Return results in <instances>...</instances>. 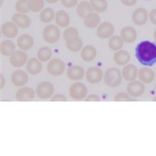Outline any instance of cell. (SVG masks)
<instances>
[{"mask_svg": "<svg viewBox=\"0 0 156 156\" xmlns=\"http://www.w3.org/2000/svg\"><path fill=\"white\" fill-rule=\"evenodd\" d=\"M136 56L140 63L151 66L156 62V45L150 41L140 42L136 48Z\"/></svg>", "mask_w": 156, "mask_h": 156, "instance_id": "cell-1", "label": "cell"}, {"mask_svg": "<svg viewBox=\"0 0 156 156\" xmlns=\"http://www.w3.org/2000/svg\"><path fill=\"white\" fill-rule=\"evenodd\" d=\"M122 81V75L118 69L111 68L106 70L104 75V82L107 86L115 88L120 85Z\"/></svg>", "mask_w": 156, "mask_h": 156, "instance_id": "cell-2", "label": "cell"}, {"mask_svg": "<svg viewBox=\"0 0 156 156\" xmlns=\"http://www.w3.org/2000/svg\"><path fill=\"white\" fill-rule=\"evenodd\" d=\"M44 41L49 44L58 42L60 37V31L57 25H49L46 26L42 31Z\"/></svg>", "mask_w": 156, "mask_h": 156, "instance_id": "cell-3", "label": "cell"}, {"mask_svg": "<svg viewBox=\"0 0 156 156\" xmlns=\"http://www.w3.org/2000/svg\"><path fill=\"white\" fill-rule=\"evenodd\" d=\"M69 95L73 99L76 101L83 100L86 98L88 89L86 85L80 82L72 84L69 88Z\"/></svg>", "mask_w": 156, "mask_h": 156, "instance_id": "cell-4", "label": "cell"}, {"mask_svg": "<svg viewBox=\"0 0 156 156\" xmlns=\"http://www.w3.org/2000/svg\"><path fill=\"white\" fill-rule=\"evenodd\" d=\"M46 69L50 75L52 76H58L65 72V64L60 59L54 58L48 63Z\"/></svg>", "mask_w": 156, "mask_h": 156, "instance_id": "cell-5", "label": "cell"}, {"mask_svg": "<svg viewBox=\"0 0 156 156\" xmlns=\"http://www.w3.org/2000/svg\"><path fill=\"white\" fill-rule=\"evenodd\" d=\"M54 92V87L49 81H43L40 83L36 88L37 96L41 99H48L51 97Z\"/></svg>", "mask_w": 156, "mask_h": 156, "instance_id": "cell-6", "label": "cell"}, {"mask_svg": "<svg viewBox=\"0 0 156 156\" xmlns=\"http://www.w3.org/2000/svg\"><path fill=\"white\" fill-rule=\"evenodd\" d=\"M28 56L24 51L16 50L10 56V62L14 68H20L28 62Z\"/></svg>", "mask_w": 156, "mask_h": 156, "instance_id": "cell-7", "label": "cell"}, {"mask_svg": "<svg viewBox=\"0 0 156 156\" xmlns=\"http://www.w3.org/2000/svg\"><path fill=\"white\" fill-rule=\"evenodd\" d=\"M114 33V27L110 23L105 21L101 23L98 27L97 34L101 39H107L111 38Z\"/></svg>", "mask_w": 156, "mask_h": 156, "instance_id": "cell-8", "label": "cell"}, {"mask_svg": "<svg viewBox=\"0 0 156 156\" xmlns=\"http://www.w3.org/2000/svg\"><path fill=\"white\" fill-rule=\"evenodd\" d=\"M149 18V15L146 9L140 7L134 10L132 15V20L134 23L138 26H142L146 23Z\"/></svg>", "mask_w": 156, "mask_h": 156, "instance_id": "cell-9", "label": "cell"}, {"mask_svg": "<svg viewBox=\"0 0 156 156\" xmlns=\"http://www.w3.org/2000/svg\"><path fill=\"white\" fill-rule=\"evenodd\" d=\"M103 73L101 69L96 66H91L86 72L85 77L87 80L90 84H97L101 80Z\"/></svg>", "mask_w": 156, "mask_h": 156, "instance_id": "cell-10", "label": "cell"}, {"mask_svg": "<svg viewBox=\"0 0 156 156\" xmlns=\"http://www.w3.org/2000/svg\"><path fill=\"white\" fill-rule=\"evenodd\" d=\"M12 21L18 27L23 29L29 28L31 24V20L25 13H14L12 16Z\"/></svg>", "mask_w": 156, "mask_h": 156, "instance_id": "cell-11", "label": "cell"}, {"mask_svg": "<svg viewBox=\"0 0 156 156\" xmlns=\"http://www.w3.org/2000/svg\"><path fill=\"white\" fill-rule=\"evenodd\" d=\"M1 33L5 37L13 39L18 34V27L13 22L7 21L1 26Z\"/></svg>", "mask_w": 156, "mask_h": 156, "instance_id": "cell-12", "label": "cell"}, {"mask_svg": "<svg viewBox=\"0 0 156 156\" xmlns=\"http://www.w3.org/2000/svg\"><path fill=\"white\" fill-rule=\"evenodd\" d=\"M11 81L15 86L23 87L28 82V75L23 70H17L11 75Z\"/></svg>", "mask_w": 156, "mask_h": 156, "instance_id": "cell-13", "label": "cell"}, {"mask_svg": "<svg viewBox=\"0 0 156 156\" xmlns=\"http://www.w3.org/2000/svg\"><path fill=\"white\" fill-rule=\"evenodd\" d=\"M34 44L33 37L28 34L21 35L17 39V45L20 50L27 51L31 49Z\"/></svg>", "mask_w": 156, "mask_h": 156, "instance_id": "cell-14", "label": "cell"}, {"mask_svg": "<svg viewBox=\"0 0 156 156\" xmlns=\"http://www.w3.org/2000/svg\"><path fill=\"white\" fill-rule=\"evenodd\" d=\"M144 85L143 83L138 81H133L128 84L127 90L128 94L133 97H138L143 94L144 91Z\"/></svg>", "mask_w": 156, "mask_h": 156, "instance_id": "cell-15", "label": "cell"}, {"mask_svg": "<svg viewBox=\"0 0 156 156\" xmlns=\"http://www.w3.org/2000/svg\"><path fill=\"white\" fill-rule=\"evenodd\" d=\"M67 75L72 81H78L84 78V69L79 65H74L69 68Z\"/></svg>", "mask_w": 156, "mask_h": 156, "instance_id": "cell-16", "label": "cell"}, {"mask_svg": "<svg viewBox=\"0 0 156 156\" xmlns=\"http://www.w3.org/2000/svg\"><path fill=\"white\" fill-rule=\"evenodd\" d=\"M120 36L124 42L133 43L135 42L137 37L136 29L132 26H126L121 30Z\"/></svg>", "mask_w": 156, "mask_h": 156, "instance_id": "cell-17", "label": "cell"}, {"mask_svg": "<svg viewBox=\"0 0 156 156\" xmlns=\"http://www.w3.org/2000/svg\"><path fill=\"white\" fill-rule=\"evenodd\" d=\"M35 95L33 88L24 87L20 89L16 93V99L18 101H29L33 100Z\"/></svg>", "mask_w": 156, "mask_h": 156, "instance_id": "cell-18", "label": "cell"}, {"mask_svg": "<svg viewBox=\"0 0 156 156\" xmlns=\"http://www.w3.org/2000/svg\"><path fill=\"white\" fill-rule=\"evenodd\" d=\"M42 64L39 59L33 58H30L26 64V70L31 75H35L41 73Z\"/></svg>", "mask_w": 156, "mask_h": 156, "instance_id": "cell-19", "label": "cell"}, {"mask_svg": "<svg viewBox=\"0 0 156 156\" xmlns=\"http://www.w3.org/2000/svg\"><path fill=\"white\" fill-rule=\"evenodd\" d=\"M81 58L86 62H91L94 60L97 56V50L90 45L85 46L81 51Z\"/></svg>", "mask_w": 156, "mask_h": 156, "instance_id": "cell-20", "label": "cell"}, {"mask_svg": "<svg viewBox=\"0 0 156 156\" xmlns=\"http://www.w3.org/2000/svg\"><path fill=\"white\" fill-rule=\"evenodd\" d=\"M55 20L57 26L62 28L67 27L70 23V16L64 10H59L56 12Z\"/></svg>", "mask_w": 156, "mask_h": 156, "instance_id": "cell-21", "label": "cell"}, {"mask_svg": "<svg viewBox=\"0 0 156 156\" xmlns=\"http://www.w3.org/2000/svg\"><path fill=\"white\" fill-rule=\"evenodd\" d=\"M101 23V17L96 12H92L84 19V25L89 29L97 27Z\"/></svg>", "mask_w": 156, "mask_h": 156, "instance_id": "cell-22", "label": "cell"}, {"mask_svg": "<svg viewBox=\"0 0 156 156\" xmlns=\"http://www.w3.org/2000/svg\"><path fill=\"white\" fill-rule=\"evenodd\" d=\"M122 75L125 80L132 81L135 80L138 75V69L136 65L128 64L124 67Z\"/></svg>", "mask_w": 156, "mask_h": 156, "instance_id": "cell-23", "label": "cell"}, {"mask_svg": "<svg viewBox=\"0 0 156 156\" xmlns=\"http://www.w3.org/2000/svg\"><path fill=\"white\" fill-rule=\"evenodd\" d=\"M90 2L83 1L78 3L76 6V13L82 19H84L89 13L93 12Z\"/></svg>", "mask_w": 156, "mask_h": 156, "instance_id": "cell-24", "label": "cell"}, {"mask_svg": "<svg viewBox=\"0 0 156 156\" xmlns=\"http://www.w3.org/2000/svg\"><path fill=\"white\" fill-rule=\"evenodd\" d=\"M113 59L115 62L118 65H126L130 62V54L126 50H119L114 54Z\"/></svg>", "mask_w": 156, "mask_h": 156, "instance_id": "cell-25", "label": "cell"}, {"mask_svg": "<svg viewBox=\"0 0 156 156\" xmlns=\"http://www.w3.org/2000/svg\"><path fill=\"white\" fill-rule=\"evenodd\" d=\"M15 44L11 40H5L1 43L0 52L5 56H10L16 50Z\"/></svg>", "mask_w": 156, "mask_h": 156, "instance_id": "cell-26", "label": "cell"}, {"mask_svg": "<svg viewBox=\"0 0 156 156\" xmlns=\"http://www.w3.org/2000/svg\"><path fill=\"white\" fill-rule=\"evenodd\" d=\"M138 76L141 81L148 84L153 81L155 78V73L151 69L143 68L140 69Z\"/></svg>", "mask_w": 156, "mask_h": 156, "instance_id": "cell-27", "label": "cell"}, {"mask_svg": "<svg viewBox=\"0 0 156 156\" xmlns=\"http://www.w3.org/2000/svg\"><path fill=\"white\" fill-rule=\"evenodd\" d=\"M63 38L66 43L73 42L79 39L78 30L73 27H67L63 33Z\"/></svg>", "mask_w": 156, "mask_h": 156, "instance_id": "cell-28", "label": "cell"}, {"mask_svg": "<svg viewBox=\"0 0 156 156\" xmlns=\"http://www.w3.org/2000/svg\"><path fill=\"white\" fill-rule=\"evenodd\" d=\"M55 13L52 8L46 7L40 12L39 14V19L42 23H48L55 19Z\"/></svg>", "mask_w": 156, "mask_h": 156, "instance_id": "cell-29", "label": "cell"}, {"mask_svg": "<svg viewBox=\"0 0 156 156\" xmlns=\"http://www.w3.org/2000/svg\"><path fill=\"white\" fill-rule=\"evenodd\" d=\"M124 41L121 36L119 35H114L112 36L109 41V48L113 51H118L123 48L124 45Z\"/></svg>", "mask_w": 156, "mask_h": 156, "instance_id": "cell-30", "label": "cell"}, {"mask_svg": "<svg viewBox=\"0 0 156 156\" xmlns=\"http://www.w3.org/2000/svg\"><path fill=\"white\" fill-rule=\"evenodd\" d=\"M90 3L93 10L97 13H103L107 9V0H90Z\"/></svg>", "mask_w": 156, "mask_h": 156, "instance_id": "cell-31", "label": "cell"}, {"mask_svg": "<svg viewBox=\"0 0 156 156\" xmlns=\"http://www.w3.org/2000/svg\"><path fill=\"white\" fill-rule=\"evenodd\" d=\"M52 51L49 47H42L37 51V58L40 62H46L51 58Z\"/></svg>", "mask_w": 156, "mask_h": 156, "instance_id": "cell-32", "label": "cell"}, {"mask_svg": "<svg viewBox=\"0 0 156 156\" xmlns=\"http://www.w3.org/2000/svg\"><path fill=\"white\" fill-rule=\"evenodd\" d=\"M29 8L33 12H41L44 7V0H29Z\"/></svg>", "mask_w": 156, "mask_h": 156, "instance_id": "cell-33", "label": "cell"}, {"mask_svg": "<svg viewBox=\"0 0 156 156\" xmlns=\"http://www.w3.org/2000/svg\"><path fill=\"white\" fill-rule=\"evenodd\" d=\"M29 0H17L15 3V10L20 13H28L30 11L28 4Z\"/></svg>", "mask_w": 156, "mask_h": 156, "instance_id": "cell-34", "label": "cell"}, {"mask_svg": "<svg viewBox=\"0 0 156 156\" xmlns=\"http://www.w3.org/2000/svg\"><path fill=\"white\" fill-rule=\"evenodd\" d=\"M66 49L69 51L72 52H78L82 49L83 47V41L80 38L78 39L75 41L66 43Z\"/></svg>", "mask_w": 156, "mask_h": 156, "instance_id": "cell-35", "label": "cell"}, {"mask_svg": "<svg viewBox=\"0 0 156 156\" xmlns=\"http://www.w3.org/2000/svg\"><path fill=\"white\" fill-rule=\"evenodd\" d=\"M114 101H136V100L130 98L127 93L124 92H120L115 95L114 98Z\"/></svg>", "mask_w": 156, "mask_h": 156, "instance_id": "cell-36", "label": "cell"}, {"mask_svg": "<svg viewBox=\"0 0 156 156\" xmlns=\"http://www.w3.org/2000/svg\"><path fill=\"white\" fill-rule=\"evenodd\" d=\"M61 4L66 8H73L77 6L78 0H60Z\"/></svg>", "mask_w": 156, "mask_h": 156, "instance_id": "cell-37", "label": "cell"}, {"mask_svg": "<svg viewBox=\"0 0 156 156\" xmlns=\"http://www.w3.org/2000/svg\"><path fill=\"white\" fill-rule=\"evenodd\" d=\"M66 101V97L62 94L55 95L50 99L51 101Z\"/></svg>", "mask_w": 156, "mask_h": 156, "instance_id": "cell-38", "label": "cell"}, {"mask_svg": "<svg viewBox=\"0 0 156 156\" xmlns=\"http://www.w3.org/2000/svg\"><path fill=\"white\" fill-rule=\"evenodd\" d=\"M149 18L152 23L156 25V9H153L151 11L149 14Z\"/></svg>", "mask_w": 156, "mask_h": 156, "instance_id": "cell-39", "label": "cell"}, {"mask_svg": "<svg viewBox=\"0 0 156 156\" xmlns=\"http://www.w3.org/2000/svg\"><path fill=\"white\" fill-rule=\"evenodd\" d=\"M100 101V98L97 95L90 94L85 98L86 101Z\"/></svg>", "mask_w": 156, "mask_h": 156, "instance_id": "cell-40", "label": "cell"}, {"mask_svg": "<svg viewBox=\"0 0 156 156\" xmlns=\"http://www.w3.org/2000/svg\"><path fill=\"white\" fill-rule=\"evenodd\" d=\"M124 5L127 6H133L136 4L138 0H120Z\"/></svg>", "mask_w": 156, "mask_h": 156, "instance_id": "cell-41", "label": "cell"}, {"mask_svg": "<svg viewBox=\"0 0 156 156\" xmlns=\"http://www.w3.org/2000/svg\"><path fill=\"white\" fill-rule=\"evenodd\" d=\"M0 80H1V83H1V88L2 89L5 85V78L3 76L2 74H1Z\"/></svg>", "mask_w": 156, "mask_h": 156, "instance_id": "cell-42", "label": "cell"}, {"mask_svg": "<svg viewBox=\"0 0 156 156\" xmlns=\"http://www.w3.org/2000/svg\"><path fill=\"white\" fill-rule=\"evenodd\" d=\"M45 2L47 3H51V4H53V3H55L58 1V0H44Z\"/></svg>", "mask_w": 156, "mask_h": 156, "instance_id": "cell-43", "label": "cell"}, {"mask_svg": "<svg viewBox=\"0 0 156 156\" xmlns=\"http://www.w3.org/2000/svg\"><path fill=\"white\" fill-rule=\"evenodd\" d=\"M153 37H154V39L155 40V41H156V29L154 30V34H153Z\"/></svg>", "mask_w": 156, "mask_h": 156, "instance_id": "cell-44", "label": "cell"}, {"mask_svg": "<svg viewBox=\"0 0 156 156\" xmlns=\"http://www.w3.org/2000/svg\"><path fill=\"white\" fill-rule=\"evenodd\" d=\"M152 101H156V96L155 97L153 98Z\"/></svg>", "mask_w": 156, "mask_h": 156, "instance_id": "cell-45", "label": "cell"}, {"mask_svg": "<svg viewBox=\"0 0 156 156\" xmlns=\"http://www.w3.org/2000/svg\"><path fill=\"white\" fill-rule=\"evenodd\" d=\"M155 89H156V86H155Z\"/></svg>", "mask_w": 156, "mask_h": 156, "instance_id": "cell-46", "label": "cell"}, {"mask_svg": "<svg viewBox=\"0 0 156 156\" xmlns=\"http://www.w3.org/2000/svg\"><path fill=\"white\" fill-rule=\"evenodd\" d=\"M146 1H151V0H146Z\"/></svg>", "mask_w": 156, "mask_h": 156, "instance_id": "cell-47", "label": "cell"}]
</instances>
